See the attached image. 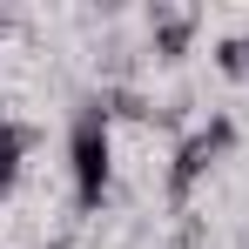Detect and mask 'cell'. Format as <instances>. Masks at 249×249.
<instances>
[{
  "label": "cell",
  "mask_w": 249,
  "mask_h": 249,
  "mask_svg": "<svg viewBox=\"0 0 249 249\" xmlns=\"http://www.w3.org/2000/svg\"><path fill=\"white\" fill-rule=\"evenodd\" d=\"M7 27H14V20H7V14H0V34H7Z\"/></svg>",
  "instance_id": "cell-7"
},
{
  "label": "cell",
  "mask_w": 249,
  "mask_h": 249,
  "mask_svg": "<svg viewBox=\"0 0 249 249\" xmlns=\"http://www.w3.org/2000/svg\"><path fill=\"white\" fill-rule=\"evenodd\" d=\"M229 148H236V122H229V115H209V128H196V135L175 148V162H168V202L182 209V202H189V189H196Z\"/></svg>",
  "instance_id": "cell-2"
},
{
  "label": "cell",
  "mask_w": 249,
  "mask_h": 249,
  "mask_svg": "<svg viewBox=\"0 0 249 249\" xmlns=\"http://www.w3.org/2000/svg\"><path fill=\"white\" fill-rule=\"evenodd\" d=\"M34 142H41V128H20V122H7V128H0V196L20 182V162L34 155Z\"/></svg>",
  "instance_id": "cell-4"
},
{
  "label": "cell",
  "mask_w": 249,
  "mask_h": 249,
  "mask_svg": "<svg viewBox=\"0 0 249 249\" xmlns=\"http://www.w3.org/2000/svg\"><path fill=\"white\" fill-rule=\"evenodd\" d=\"M34 249H68V243H61V236H54V243H34Z\"/></svg>",
  "instance_id": "cell-6"
},
{
  "label": "cell",
  "mask_w": 249,
  "mask_h": 249,
  "mask_svg": "<svg viewBox=\"0 0 249 249\" xmlns=\"http://www.w3.org/2000/svg\"><path fill=\"white\" fill-rule=\"evenodd\" d=\"M68 168H74V202L94 215L108 202V175H115V135H108V101H81V115L68 128Z\"/></svg>",
  "instance_id": "cell-1"
},
{
  "label": "cell",
  "mask_w": 249,
  "mask_h": 249,
  "mask_svg": "<svg viewBox=\"0 0 249 249\" xmlns=\"http://www.w3.org/2000/svg\"><path fill=\"white\" fill-rule=\"evenodd\" d=\"M0 128H7V101H0Z\"/></svg>",
  "instance_id": "cell-8"
},
{
  "label": "cell",
  "mask_w": 249,
  "mask_h": 249,
  "mask_svg": "<svg viewBox=\"0 0 249 249\" xmlns=\"http://www.w3.org/2000/svg\"><path fill=\"white\" fill-rule=\"evenodd\" d=\"M148 27H155V61H182V54L196 47L202 14H189V7H155V14H148Z\"/></svg>",
  "instance_id": "cell-3"
},
{
  "label": "cell",
  "mask_w": 249,
  "mask_h": 249,
  "mask_svg": "<svg viewBox=\"0 0 249 249\" xmlns=\"http://www.w3.org/2000/svg\"><path fill=\"white\" fill-rule=\"evenodd\" d=\"M215 68H222L229 81H249V34H229V41L215 47Z\"/></svg>",
  "instance_id": "cell-5"
}]
</instances>
